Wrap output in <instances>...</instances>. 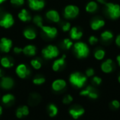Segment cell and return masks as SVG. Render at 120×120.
Here are the masks:
<instances>
[{
    "mask_svg": "<svg viewBox=\"0 0 120 120\" xmlns=\"http://www.w3.org/2000/svg\"><path fill=\"white\" fill-rule=\"evenodd\" d=\"M70 82L77 88H82L86 82V77L79 72H75L70 76Z\"/></svg>",
    "mask_w": 120,
    "mask_h": 120,
    "instance_id": "cell-2",
    "label": "cell"
},
{
    "mask_svg": "<svg viewBox=\"0 0 120 120\" xmlns=\"http://www.w3.org/2000/svg\"><path fill=\"white\" fill-rule=\"evenodd\" d=\"M45 81H46L45 78H44L42 77H37L33 79L32 82H33V84H34L36 85H41V84H44L45 82Z\"/></svg>",
    "mask_w": 120,
    "mask_h": 120,
    "instance_id": "cell-33",
    "label": "cell"
},
{
    "mask_svg": "<svg viewBox=\"0 0 120 120\" xmlns=\"http://www.w3.org/2000/svg\"><path fill=\"white\" fill-rule=\"evenodd\" d=\"M65 86H66V82L61 79H56V80L53 81V82L52 83V85H51L52 89L56 92L61 91L62 90H63L65 88Z\"/></svg>",
    "mask_w": 120,
    "mask_h": 120,
    "instance_id": "cell-10",
    "label": "cell"
},
{
    "mask_svg": "<svg viewBox=\"0 0 120 120\" xmlns=\"http://www.w3.org/2000/svg\"><path fill=\"white\" fill-rule=\"evenodd\" d=\"M14 86V81L9 77H3L0 81V86L4 90L11 89Z\"/></svg>",
    "mask_w": 120,
    "mask_h": 120,
    "instance_id": "cell-7",
    "label": "cell"
},
{
    "mask_svg": "<svg viewBox=\"0 0 120 120\" xmlns=\"http://www.w3.org/2000/svg\"><path fill=\"white\" fill-rule=\"evenodd\" d=\"M97 1L99 2V3H101V4H105V0H97Z\"/></svg>",
    "mask_w": 120,
    "mask_h": 120,
    "instance_id": "cell-45",
    "label": "cell"
},
{
    "mask_svg": "<svg viewBox=\"0 0 120 120\" xmlns=\"http://www.w3.org/2000/svg\"><path fill=\"white\" fill-rule=\"evenodd\" d=\"M30 8L32 10L38 11L44 7V1L43 0H28Z\"/></svg>",
    "mask_w": 120,
    "mask_h": 120,
    "instance_id": "cell-12",
    "label": "cell"
},
{
    "mask_svg": "<svg viewBox=\"0 0 120 120\" xmlns=\"http://www.w3.org/2000/svg\"><path fill=\"white\" fill-rule=\"evenodd\" d=\"M23 34H24V36H25V37L26 39H30V40L35 39L36 38V36H37L34 30H31V29H27V30H24Z\"/></svg>",
    "mask_w": 120,
    "mask_h": 120,
    "instance_id": "cell-27",
    "label": "cell"
},
{
    "mask_svg": "<svg viewBox=\"0 0 120 120\" xmlns=\"http://www.w3.org/2000/svg\"><path fill=\"white\" fill-rule=\"evenodd\" d=\"M22 52L27 56H34L36 53V48L32 45H27L22 49Z\"/></svg>",
    "mask_w": 120,
    "mask_h": 120,
    "instance_id": "cell-24",
    "label": "cell"
},
{
    "mask_svg": "<svg viewBox=\"0 0 120 120\" xmlns=\"http://www.w3.org/2000/svg\"><path fill=\"white\" fill-rule=\"evenodd\" d=\"M31 65L35 69V70H39L41 67V62L37 60V59H34L31 60Z\"/></svg>",
    "mask_w": 120,
    "mask_h": 120,
    "instance_id": "cell-31",
    "label": "cell"
},
{
    "mask_svg": "<svg viewBox=\"0 0 120 120\" xmlns=\"http://www.w3.org/2000/svg\"><path fill=\"white\" fill-rule=\"evenodd\" d=\"M69 113L72 117V118H74L75 120H77L79 117H81L84 115V108H79V107L72 108L69 110Z\"/></svg>",
    "mask_w": 120,
    "mask_h": 120,
    "instance_id": "cell-15",
    "label": "cell"
},
{
    "mask_svg": "<svg viewBox=\"0 0 120 120\" xmlns=\"http://www.w3.org/2000/svg\"><path fill=\"white\" fill-rule=\"evenodd\" d=\"M12 47V41L7 38H2L0 41V49L1 51L8 53Z\"/></svg>",
    "mask_w": 120,
    "mask_h": 120,
    "instance_id": "cell-11",
    "label": "cell"
},
{
    "mask_svg": "<svg viewBox=\"0 0 120 120\" xmlns=\"http://www.w3.org/2000/svg\"><path fill=\"white\" fill-rule=\"evenodd\" d=\"M6 0H0V4H1V3H3L4 1H5Z\"/></svg>",
    "mask_w": 120,
    "mask_h": 120,
    "instance_id": "cell-48",
    "label": "cell"
},
{
    "mask_svg": "<svg viewBox=\"0 0 120 120\" xmlns=\"http://www.w3.org/2000/svg\"><path fill=\"white\" fill-rule=\"evenodd\" d=\"M46 16L49 20H50L54 22H58L60 21V15H59L58 13L55 10L49 11L46 13Z\"/></svg>",
    "mask_w": 120,
    "mask_h": 120,
    "instance_id": "cell-18",
    "label": "cell"
},
{
    "mask_svg": "<svg viewBox=\"0 0 120 120\" xmlns=\"http://www.w3.org/2000/svg\"><path fill=\"white\" fill-rule=\"evenodd\" d=\"M11 3L15 5L21 6L24 4V0H11Z\"/></svg>",
    "mask_w": 120,
    "mask_h": 120,
    "instance_id": "cell-37",
    "label": "cell"
},
{
    "mask_svg": "<svg viewBox=\"0 0 120 120\" xmlns=\"http://www.w3.org/2000/svg\"><path fill=\"white\" fill-rule=\"evenodd\" d=\"M41 30L43 32L46 34V35L49 38H54L57 35V29L53 27H49V26H42Z\"/></svg>",
    "mask_w": 120,
    "mask_h": 120,
    "instance_id": "cell-13",
    "label": "cell"
},
{
    "mask_svg": "<svg viewBox=\"0 0 120 120\" xmlns=\"http://www.w3.org/2000/svg\"><path fill=\"white\" fill-rule=\"evenodd\" d=\"M112 105L115 108H116V109H117V108H119L120 106V102L118 101H113L112 102Z\"/></svg>",
    "mask_w": 120,
    "mask_h": 120,
    "instance_id": "cell-41",
    "label": "cell"
},
{
    "mask_svg": "<svg viewBox=\"0 0 120 120\" xmlns=\"http://www.w3.org/2000/svg\"><path fill=\"white\" fill-rule=\"evenodd\" d=\"M105 56V52L103 49H98V50L96 51L95 53H94L95 58L98 60H101L102 59H103Z\"/></svg>",
    "mask_w": 120,
    "mask_h": 120,
    "instance_id": "cell-30",
    "label": "cell"
},
{
    "mask_svg": "<svg viewBox=\"0 0 120 120\" xmlns=\"http://www.w3.org/2000/svg\"><path fill=\"white\" fill-rule=\"evenodd\" d=\"M115 43H116V44H117L119 47H120V34H119V35L116 37Z\"/></svg>",
    "mask_w": 120,
    "mask_h": 120,
    "instance_id": "cell-43",
    "label": "cell"
},
{
    "mask_svg": "<svg viewBox=\"0 0 120 120\" xmlns=\"http://www.w3.org/2000/svg\"><path fill=\"white\" fill-rule=\"evenodd\" d=\"M14 23V20L11 14L6 13L4 15L1 20H0V26L4 28H9Z\"/></svg>",
    "mask_w": 120,
    "mask_h": 120,
    "instance_id": "cell-8",
    "label": "cell"
},
{
    "mask_svg": "<svg viewBox=\"0 0 120 120\" xmlns=\"http://www.w3.org/2000/svg\"><path fill=\"white\" fill-rule=\"evenodd\" d=\"M15 72L20 78L25 79L30 75V71L25 64H20L17 66Z\"/></svg>",
    "mask_w": 120,
    "mask_h": 120,
    "instance_id": "cell-6",
    "label": "cell"
},
{
    "mask_svg": "<svg viewBox=\"0 0 120 120\" xmlns=\"http://www.w3.org/2000/svg\"><path fill=\"white\" fill-rule=\"evenodd\" d=\"M30 113V110L29 108L27 105H23L19 107L15 112V116L18 119H21L23 117H26L29 115Z\"/></svg>",
    "mask_w": 120,
    "mask_h": 120,
    "instance_id": "cell-14",
    "label": "cell"
},
{
    "mask_svg": "<svg viewBox=\"0 0 120 120\" xmlns=\"http://www.w3.org/2000/svg\"><path fill=\"white\" fill-rule=\"evenodd\" d=\"M14 100H15L14 96L12 95V94H5L1 98V101L5 105H8V104L12 103L14 101Z\"/></svg>",
    "mask_w": 120,
    "mask_h": 120,
    "instance_id": "cell-25",
    "label": "cell"
},
{
    "mask_svg": "<svg viewBox=\"0 0 120 120\" xmlns=\"http://www.w3.org/2000/svg\"><path fill=\"white\" fill-rule=\"evenodd\" d=\"M47 111L49 112V115L51 117H56L57 115L58 110V108H57V106L56 105H54L53 103H51V104H49L48 105Z\"/></svg>",
    "mask_w": 120,
    "mask_h": 120,
    "instance_id": "cell-22",
    "label": "cell"
},
{
    "mask_svg": "<svg viewBox=\"0 0 120 120\" xmlns=\"http://www.w3.org/2000/svg\"><path fill=\"white\" fill-rule=\"evenodd\" d=\"M13 51H14V53H20L22 52V49L18 48V47H15L14 49H13Z\"/></svg>",
    "mask_w": 120,
    "mask_h": 120,
    "instance_id": "cell-42",
    "label": "cell"
},
{
    "mask_svg": "<svg viewBox=\"0 0 120 120\" xmlns=\"http://www.w3.org/2000/svg\"><path fill=\"white\" fill-rule=\"evenodd\" d=\"M33 21H34V22L38 27H41L43 26V20H42V18H41L40 15H36V16L34 18Z\"/></svg>",
    "mask_w": 120,
    "mask_h": 120,
    "instance_id": "cell-32",
    "label": "cell"
},
{
    "mask_svg": "<svg viewBox=\"0 0 120 120\" xmlns=\"http://www.w3.org/2000/svg\"><path fill=\"white\" fill-rule=\"evenodd\" d=\"M118 81H119V82L120 83V75L119 76V77H118Z\"/></svg>",
    "mask_w": 120,
    "mask_h": 120,
    "instance_id": "cell-49",
    "label": "cell"
},
{
    "mask_svg": "<svg viewBox=\"0 0 120 120\" xmlns=\"http://www.w3.org/2000/svg\"><path fill=\"white\" fill-rule=\"evenodd\" d=\"M98 9V4L96 2L91 1L89 2L86 6V11L88 13H94Z\"/></svg>",
    "mask_w": 120,
    "mask_h": 120,
    "instance_id": "cell-26",
    "label": "cell"
},
{
    "mask_svg": "<svg viewBox=\"0 0 120 120\" xmlns=\"http://www.w3.org/2000/svg\"><path fill=\"white\" fill-rule=\"evenodd\" d=\"M114 35L113 34L110 32V31H108V30H106V31H104L101 34V39L103 40V41H109V40H111L112 38H113Z\"/></svg>",
    "mask_w": 120,
    "mask_h": 120,
    "instance_id": "cell-29",
    "label": "cell"
},
{
    "mask_svg": "<svg viewBox=\"0 0 120 120\" xmlns=\"http://www.w3.org/2000/svg\"><path fill=\"white\" fill-rule=\"evenodd\" d=\"M101 70L105 73H110L113 70V62L112 59H108L101 65Z\"/></svg>",
    "mask_w": 120,
    "mask_h": 120,
    "instance_id": "cell-16",
    "label": "cell"
},
{
    "mask_svg": "<svg viewBox=\"0 0 120 120\" xmlns=\"http://www.w3.org/2000/svg\"><path fill=\"white\" fill-rule=\"evenodd\" d=\"M105 22L102 19H96L91 22V27L93 30H98L105 25Z\"/></svg>",
    "mask_w": 120,
    "mask_h": 120,
    "instance_id": "cell-20",
    "label": "cell"
},
{
    "mask_svg": "<svg viewBox=\"0 0 120 120\" xmlns=\"http://www.w3.org/2000/svg\"><path fill=\"white\" fill-rule=\"evenodd\" d=\"M41 53L43 56L46 59H52L59 55V51L58 48L53 45H49L42 50Z\"/></svg>",
    "mask_w": 120,
    "mask_h": 120,
    "instance_id": "cell-4",
    "label": "cell"
},
{
    "mask_svg": "<svg viewBox=\"0 0 120 120\" xmlns=\"http://www.w3.org/2000/svg\"><path fill=\"white\" fill-rule=\"evenodd\" d=\"M98 41V39L95 36H91L89 39V42L91 45H94Z\"/></svg>",
    "mask_w": 120,
    "mask_h": 120,
    "instance_id": "cell-36",
    "label": "cell"
},
{
    "mask_svg": "<svg viewBox=\"0 0 120 120\" xmlns=\"http://www.w3.org/2000/svg\"><path fill=\"white\" fill-rule=\"evenodd\" d=\"M74 50L79 58H84L89 56V46L84 42L79 41L75 44Z\"/></svg>",
    "mask_w": 120,
    "mask_h": 120,
    "instance_id": "cell-1",
    "label": "cell"
},
{
    "mask_svg": "<svg viewBox=\"0 0 120 120\" xmlns=\"http://www.w3.org/2000/svg\"><path fill=\"white\" fill-rule=\"evenodd\" d=\"M79 13V9L77 6L68 5L65 8L64 16L66 18H76Z\"/></svg>",
    "mask_w": 120,
    "mask_h": 120,
    "instance_id": "cell-5",
    "label": "cell"
},
{
    "mask_svg": "<svg viewBox=\"0 0 120 120\" xmlns=\"http://www.w3.org/2000/svg\"><path fill=\"white\" fill-rule=\"evenodd\" d=\"M2 112H3V109H2V107L0 105V116H1V114H2Z\"/></svg>",
    "mask_w": 120,
    "mask_h": 120,
    "instance_id": "cell-47",
    "label": "cell"
},
{
    "mask_svg": "<svg viewBox=\"0 0 120 120\" xmlns=\"http://www.w3.org/2000/svg\"><path fill=\"white\" fill-rule=\"evenodd\" d=\"M4 77V72H3V70L0 68V78H1V77Z\"/></svg>",
    "mask_w": 120,
    "mask_h": 120,
    "instance_id": "cell-44",
    "label": "cell"
},
{
    "mask_svg": "<svg viewBox=\"0 0 120 120\" xmlns=\"http://www.w3.org/2000/svg\"><path fill=\"white\" fill-rule=\"evenodd\" d=\"M41 101V96L37 93H32L28 98V103L30 105H37Z\"/></svg>",
    "mask_w": 120,
    "mask_h": 120,
    "instance_id": "cell-17",
    "label": "cell"
},
{
    "mask_svg": "<svg viewBox=\"0 0 120 120\" xmlns=\"http://www.w3.org/2000/svg\"><path fill=\"white\" fill-rule=\"evenodd\" d=\"M73 101V98L72 97V96L70 95H67L66 96H65L63 99V103L64 104H70V103H72V101Z\"/></svg>",
    "mask_w": 120,
    "mask_h": 120,
    "instance_id": "cell-35",
    "label": "cell"
},
{
    "mask_svg": "<svg viewBox=\"0 0 120 120\" xmlns=\"http://www.w3.org/2000/svg\"><path fill=\"white\" fill-rule=\"evenodd\" d=\"M70 22H66L65 25H63V30L64 31V32H68V30H70Z\"/></svg>",
    "mask_w": 120,
    "mask_h": 120,
    "instance_id": "cell-38",
    "label": "cell"
},
{
    "mask_svg": "<svg viewBox=\"0 0 120 120\" xmlns=\"http://www.w3.org/2000/svg\"><path fill=\"white\" fill-rule=\"evenodd\" d=\"M18 18L20 20L23 22H27L31 20V17L29 15L26 9H22L21 11L18 13Z\"/></svg>",
    "mask_w": 120,
    "mask_h": 120,
    "instance_id": "cell-23",
    "label": "cell"
},
{
    "mask_svg": "<svg viewBox=\"0 0 120 120\" xmlns=\"http://www.w3.org/2000/svg\"><path fill=\"white\" fill-rule=\"evenodd\" d=\"M86 75L87 77H91L94 75V70L92 68H89L86 71Z\"/></svg>",
    "mask_w": 120,
    "mask_h": 120,
    "instance_id": "cell-39",
    "label": "cell"
},
{
    "mask_svg": "<svg viewBox=\"0 0 120 120\" xmlns=\"http://www.w3.org/2000/svg\"><path fill=\"white\" fill-rule=\"evenodd\" d=\"M107 11L110 17L112 19H117L120 17V6L113 3H105V4Z\"/></svg>",
    "mask_w": 120,
    "mask_h": 120,
    "instance_id": "cell-3",
    "label": "cell"
},
{
    "mask_svg": "<svg viewBox=\"0 0 120 120\" xmlns=\"http://www.w3.org/2000/svg\"><path fill=\"white\" fill-rule=\"evenodd\" d=\"M63 46L66 49H70L72 46V42L69 39H65L63 41Z\"/></svg>",
    "mask_w": 120,
    "mask_h": 120,
    "instance_id": "cell-34",
    "label": "cell"
},
{
    "mask_svg": "<svg viewBox=\"0 0 120 120\" xmlns=\"http://www.w3.org/2000/svg\"><path fill=\"white\" fill-rule=\"evenodd\" d=\"M1 65L5 68H10L13 66V63L7 57H4L1 59Z\"/></svg>",
    "mask_w": 120,
    "mask_h": 120,
    "instance_id": "cell-28",
    "label": "cell"
},
{
    "mask_svg": "<svg viewBox=\"0 0 120 120\" xmlns=\"http://www.w3.org/2000/svg\"><path fill=\"white\" fill-rule=\"evenodd\" d=\"M80 95L81 96H87L89 98H93V99H96L98 98V95L97 94V91L91 86H88L86 88V89L81 91Z\"/></svg>",
    "mask_w": 120,
    "mask_h": 120,
    "instance_id": "cell-9",
    "label": "cell"
},
{
    "mask_svg": "<svg viewBox=\"0 0 120 120\" xmlns=\"http://www.w3.org/2000/svg\"><path fill=\"white\" fill-rule=\"evenodd\" d=\"M70 37L72 39H74V40H79L81 39V37H82L83 35V33L82 32H80V31H78L77 28L74 27L71 29L70 30Z\"/></svg>",
    "mask_w": 120,
    "mask_h": 120,
    "instance_id": "cell-21",
    "label": "cell"
},
{
    "mask_svg": "<svg viewBox=\"0 0 120 120\" xmlns=\"http://www.w3.org/2000/svg\"><path fill=\"white\" fill-rule=\"evenodd\" d=\"M65 55H63L62 58L55 60L53 63L52 65V68L53 70V71L57 72L64 65H65Z\"/></svg>",
    "mask_w": 120,
    "mask_h": 120,
    "instance_id": "cell-19",
    "label": "cell"
},
{
    "mask_svg": "<svg viewBox=\"0 0 120 120\" xmlns=\"http://www.w3.org/2000/svg\"><path fill=\"white\" fill-rule=\"evenodd\" d=\"M93 82H94V83H95L96 84L99 85V84H101V82H102V79H101V78H100V77H94L93 78Z\"/></svg>",
    "mask_w": 120,
    "mask_h": 120,
    "instance_id": "cell-40",
    "label": "cell"
},
{
    "mask_svg": "<svg viewBox=\"0 0 120 120\" xmlns=\"http://www.w3.org/2000/svg\"><path fill=\"white\" fill-rule=\"evenodd\" d=\"M117 60L118 64H119V65H120V56H118L117 57Z\"/></svg>",
    "mask_w": 120,
    "mask_h": 120,
    "instance_id": "cell-46",
    "label": "cell"
}]
</instances>
